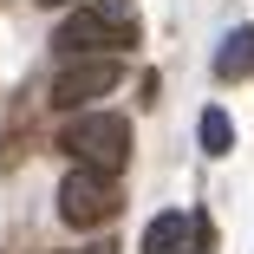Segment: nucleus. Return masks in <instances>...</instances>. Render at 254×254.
Listing matches in <instances>:
<instances>
[{
  "label": "nucleus",
  "mask_w": 254,
  "mask_h": 254,
  "mask_svg": "<svg viewBox=\"0 0 254 254\" xmlns=\"http://www.w3.org/2000/svg\"><path fill=\"white\" fill-rule=\"evenodd\" d=\"M183 235H189V215L183 209H163L157 222L143 228V254H183Z\"/></svg>",
  "instance_id": "423d86ee"
},
{
  "label": "nucleus",
  "mask_w": 254,
  "mask_h": 254,
  "mask_svg": "<svg viewBox=\"0 0 254 254\" xmlns=\"http://www.w3.org/2000/svg\"><path fill=\"white\" fill-rule=\"evenodd\" d=\"M46 7H65V0H46Z\"/></svg>",
  "instance_id": "9d476101"
},
{
  "label": "nucleus",
  "mask_w": 254,
  "mask_h": 254,
  "mask_svg": "<svg viewBox=\"0 0 254 254\" xmlns=\"http://www.w3.org/2000/svg\"><path fill=\"white\" fill-rule=\"evenodd\" d=\"M124 78V59H65L53 72V105L59 111H78V105H98L105 91H118Z\"/></svg>",
  "instance_id": "20e7f679"
},
{
  "label": "nucleus",
  "mask_w": 254,
  "mask_h": 254,
  "mask_svg": "<svg viewBox=\"0 0 254 254\" xmlns=\"http://www.w3.org/2000/svg\"><path fill=\"white\" fill-rule=\"evenodd\" d=\"M59 143H65V157H72L78 170L118 176V170L130 163V118H118V111H78V118L59 130Z\"/></svg>",
  "instance_id": "f03ea898"
},
{
  "label": "nucleus",
  "mask_w": 254,
  "mask_h": 254,
  "mask_svg": "<svg viewBox=\"0 0 254 254\" xmlns=\"http://www.w3.org/2000/svg\"><path fill=\"white\" fill-rule=\"evenodd\" d=\"M78 254H118V248H111V241H98V248H78Z\"/></svg>",
  "instance_id": "1a4fd4ad"
},
{
  "label": "nucleus",
  "mask_w": 254,
  "mask_h": 254,
  "mask_svg": "<svg viewBox=\"0 0 254 254\" xmlns=\"http://www.w3.org/2000/svg\"><path fill=\"white\" fill-rule=\"evenodd\" d=\"M124 209V195H118V176H98V170H65V183H59V215H65V228H105L111 215Z\"/></svg>",
  "instance_id": "7ed1b4c3"
},
{
  "label": "nucleus",
  "mask_w": 254,
  "mask_h": 254,
  "mask_svg": "<svg viewBox=\"0 0 254 254\" xmlns=\"http://www.w3.org/2000/svg\"><path fill=\"white\" fill-rule=\"evenodd\" d=\"M65 59H124L137 46V7L130 0H85V7L53 33Z\"/></svg>",
  "instance_id": "f257e3e1"
},
{
  "label": "nucleus",
  "mask_w": 254,
  "mask_h": 254,
  "mask_svg": "<svg viewBox=\"0 0 254 254\" xmlns=\"http://www.w3.org/2000/svg\"><path fill=\"white\" fill-rule=\"evenodd\" d=\"M183 254H215V222H209V215H189V235H183Z\"/></svg>",
  "instance_id": "6e6552de"
},
{
  "label": "nucleus",
  "mask_w": 254,
  "mask_h": 254,
  "mask_svg": "<svg viewBox=\"0 0 254 254\" xmlns=\"http://www.w3.org/2000/svg\"><path fill=\"white\" fill-rule=\"evenodd\" d=\"M195 137H202L209 157H228V150H235V118H228L222 105H209V111H202V124H195Z\"/></svg>",
  "instance_id": "0eeeda50"
},
{
  "label": "nucleus",
  "mask_w": 254,
  "mask_h": 254,
  "mask_svg": "<svg viewBox=\"0 0 254 254\" xmlns=\"http://www.w3.org/2000/svg\"><path fill=\"white\" fill-rule=\"evenodd\" d=\"M254 72V26H235L215 53V78H248Z\"/></svg>",
  "instance_id": "39448f33"
}]
</instances>
